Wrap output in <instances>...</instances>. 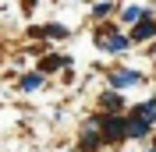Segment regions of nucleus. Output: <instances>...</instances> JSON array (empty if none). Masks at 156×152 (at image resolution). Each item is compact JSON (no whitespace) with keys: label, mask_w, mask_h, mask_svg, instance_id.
I'll return each mask as SVG.
<instances>
[{"label":"nucleus","mask_w":156,"mask_h":152,"mask_svg":"<svg viewBox=\"0 0 156 152\" xmlns=\"http://www.w3.org/2000/svg\"><path fill=\"white\" fill-rule=\"evenodd\" d=\"M103 106H107V110H117V106H121V99H117L114 92H107V95H103Z\"/></svg>","instance_id":"nucleus-7"},{"label":"nucleus","mask_w":156,"mask_h":152,"mask_svg":"<svg viewBox=\"0 0 156 152\" xmlns=\"http://www.w3.org/2000/svg\"><path fill=\"white\" fill-rule=\"evenodd\" d=\"M39 85H43V78H25V81H21V88H25V92H29V88H39Z\"/></svg>","instance_id":"nucleus-8"},{"label":"nucleus","mask_w":156,"mask_h":152,"mask_svg":"<svg viewBox=\"0 0 156 152\" xmlns=\"http://www.w3.org/2000/svg\"><path fill=\"white\" fill-rule=\"evenodd\" d=\"M138 18H142V7H128L124 11V21H138Z\"/></svg>","instance_id":"nucleus-9"},{"label":"nucleus","mask_w":156,"mask_h":152,"mask_svg":"<svg viewBox=\"0 0 156 152\" xmlns=\"http://www.w3.org/2000/svg\"><path fill=\"white\" fill-rule=\"evenodd\" d=\"M146 131H149V124L142 120V117H131V120H128V134H131V138H142Z\"/></svg>","instance_id":"nucleus-2"},{"label":"nucleus","mask_w":156,"mask_h":152,"mask_svg":"<svg viewBox=\"0 0 156 152\" xmlns=\"http://www.w3.org/2000/svg\"><path fill=\"white\" fill-rule=\"evenodd\" d=\"M103 50H110V53L128 50V39H124V36H107V39H103Z\"/></svg>","instance_id":"nucleus-3"},{"label":"nucleus","mask_w":156,"mask_h":152,"mask_svg":"<svg viewBox=\"0 0 156 152\" xmlns=\"http://www.w3.org/2000/svg\"><path fill=\"white\" fill-rule=\"evenodd\" d=\"M135 81H138L135 71H117V74L110 78V85H114V88H128V85H135Z\"/></svg>","instance_id":"nucleus-1"},{"label":"nucleus","mask_w":156,"mask_h":152,"mask_svg":"<svg viewBox=\"0 0 156 152\" xmlns=\"http://www.w3.org/2000/svg\"><path fill=\"white\" fill-rule=\"evenodd\" d=\"M138 117H142V120H153V117H156V103H153V99L138 106Z\"/></svg>","instance_id":"nucleus-5"},{"label":"nucleus","mask_w":156,"mask_h":152,"mask_svg":"<svg viewBox=\"0 0 156 152\" xmlns=\"http://www.w3.org/2000/svg\"><path fill=\"white\" fill-rule=\"evenodd\" d=\"M153 32H156V21H142L135 29V39H146V36H153Z\"/></svg>","instance_id":"nucleus-6"},{"label":"nucleus","mask_w":156,"mask_h":152,"mask_svg":"<svg viewBox=\"0 0 156 152\" xmlns=\"http://www.w3.org/2000/svg\"><path fill=\"white\" fill-rule=\"evenodd\" d=\"M103 124H107V138H117V134L128 127V120H121V117H110V120H103Z\"/></svg>","instance_id":"nucleus-4"}]
</instances>
